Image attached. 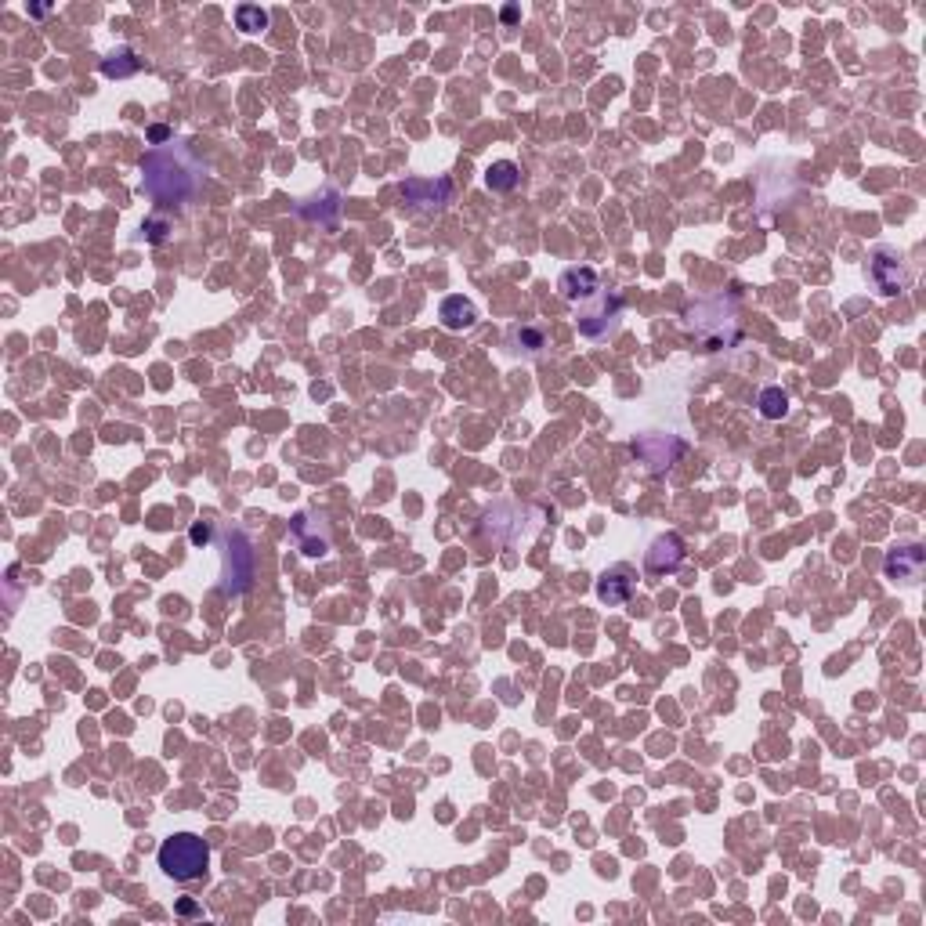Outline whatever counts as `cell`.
Instances as JSON below:
<instances>
[{"label": "cell", "mask_w": 926, "mask_h": 926, "mask_svg": "<svg viewBox=\"0 0 926 926\" xmlns=\"http://www.w3.org/2000/svg\"><path fill=\"white\" fill-rule=\"evenodd\" d=\"M558 290L579 315V330L586 337H605L619 326V315H623V297L615 290H608L601 283V275L594 268H568L558 279Z\"/></svg>", "instance_id": "2"}, {"label": "cell", "mask_w": 926, "mask_h": 926, "mask_svg": "<svg viewBox=\"0 0 926 926\" xmlns=\"http://www.w3.org/2000/svg\"><path fill=\"white\" fill-rule=\"evenodd\" d=\"M149 142L160 145V142H174V134L167 131V127H149Z\"/></svg>", "instance_id": "19"}, {"label": "cell", "mask_w": 926, "mask_h": 926, "mask_svg": "<svg viewBox=\"0 0 926 926\" xmlns=\"http://www.w3.org/2000/svg\"><path fill=\"white\" fill-rule=\"evenodd\" d=\"M142 232H145V239H152V243H160V239H167L171 225H167V221H145Z\"/></svg>", "instance_id": "17"}, {"label": "cell", "mask_w": 926, "mask_h": 926, "mask_svg": "<svg viewBox=\"0 0 926 926\" xmlns=\"http://www.w3.org/2000/svg\"><path fill=\"white\" fill-rule=\"evenodd\" d=\"M398 196H402V203L413 210H438L449 203V196H453V181L449 178H409L398 185Z\"/></svg>", "instance_id": "5"}, {"label": "cell", "mask_w": 926, "mask_h": 926, "mask_svg": "<svg viewBox=\"0 0 926 926\" xmlns=\"http://www.w3.org/2000/svg\"><path fill=\"white\" fill-rule=\"evenodd\" d=\"M514 341L525 344V351H532V355H536L539 348H547V333L536 330V326H518V330H514Z\"/></svg>", "instance_id": "16"}, {"label": "cell", "mask_w": 926, "mask_h": 926, "mask_svg": "<svg viewBox=\"0 0 926 926\" xmlns=\"http://www.w3.org/2000/svg\"><path fill=\"white\" fill-rule=\"evenodd\" d=\"M290 536L304 558H326L330 554V532H326L322 518H315V514H297L290 521Z\"/></svg>", "instance_id": "6"}, {"label": "cell", "mask_w": 926, "mask_h": 926, "mask_svg": "<svg viewBox=\"0 0 926 926\" xmlns=\"http://www.w3.org/2000/svg\"><path fill=\"white\" fill-rule=\"evenodd\" d=\"M923 565H926L923 547H919V543H901V547H894L887 554L883 572H887V579H894V583H916V579L923 576Z\"/></svg>", "instance_id": "8"}, {"label": "cell", "mask_w": 926, "mask_h": 926, "mask_svg": "<svg viewBox=\"0 0 926 926\" xmlns=\"http://www.w3.org/2000/svg\"><path fill=\"white\" fill-rule=\"evenodd\" d=\"M681 561H684V543H681V536H673V532L655 539L652 547H648V554H644V568H648L652 576H666V572H673Z\"/></svg>", "instance_id": "10"}, {"label": "cell", "mask_w": 926, "mask_h": 926, "mask_svg": "<svg viewBox=\"0 0 926 926\" xmlns=\"http://www.w3.org/2000/svg\"><path fill=\"white\" fill-rule=\"evenodd\" d=\"M236 26L243 29V33H261V29H268V11L257 8V4H239Z\"/></svg>", "instance_id": "15"}, {"label": "cell", "mask_w": 926, "mask_h": 926, "mask_svg": "<svg viewBox=\"0 0 926 926\" xmlns=\"http://www.w3.org/2000/svg\"><path fill=\"white\" fill-rule=\"evenodd\" d=\"M634 590H637V572L630 565H615L597 579V597L605 605H626L634 597Z\"/></svg>", "instance_id": "9"}, {"label": "cell", "mask_w": 926, "mask_h": 926, "mask_svg": "<svg viewBox=\"0 0 926 926\" xmlns=\"http://www.w3.org/2000/svg\"><path fill=\"white\" fill-rule=\"evenodd\" d=\"M518 181H521V171H518V163H511V160L492 163L489 171H485V185H489L492 192H514L518 189Z\"/></svg>", "instance_id": "13"}, {"label": "cell", "mask_w": 926, "mask_h": 926, "mask_svg": "<svg viewBox=\"0 0 926 926\" xmlns=\"http://www.w3.org/2000/svg\"><path fill=\"white\" fill-rule=\"evenodd\" d=\"M756 406H760V416H764V420H782V416L789 413V395H785L782 388H764Z\"/></svg>", "instance_id": "14"}, {"label": "cell", "mask_w": 926, "mask_h": 926, "mask_svg": "<svg viewBox=\"0 0 926 926\" xmlns=\"http://www.w3.org/2000/svg\"><path fill=\"white\" fill-rule=\"evenodd\" d=\"M438 315H442L445 330H471L474 319H478V312H474V304L467 297H445Z\"/></svg>", "instance_id": "11"}, {"label": "cell", "mask_w": 926, "mask_h": 926, "mask_svg": "<svg viewBox=\"0 0 926 926\" xmlns=\"http://www.w3.org/2000/svg\"><path fill=\"white\" fill-rule=\"evenodd\" d=\"M160 869L163 876L178 883H196L210 869V847L196 832H174L160 843Z\"/></svg>", "instance_id": "3"}, {"label": "cell", "mask_w": 926, "mask_h": 926, "mask_svg": "<svg viewBox=\"0 0 926 926\" xmlns=\"http://www.w3.org/2000/svg\"><path fill=\"white\" fill-rule=\"evenodd\" d=\"M142 189L156 203H192L203 192V163L178 138L156 145L142 160Z\"/></svg>", "instance_id": "1"}, {"label": "cell", "mask_w": 926, "mask_h": 926, "mask_svg": "<svg viewBox=\"0 0 926 926\" xmlns=\"http://www.w3.org/2000/svg\"><path fill=\"white\" fill-rule=\"evenodd\" d=\"M138 69H142V58L134 55L131 48H116L102 58V76H109V80H127Z\"/></svg>", "instance_id": "12"}, {"label": "cell", "mask_w": 926, "mask_h": 926, "mask_svg": "<svg viewBox=\"0 0 926 926\" xmlns=\"http://www.w3.org/2000/svg\"><path fill=\"white\" fill-rule=\"evenodd\" d=\"M189 539L196 543V547H207V543H210V525H203V521H199V525H192Z\"/></svg>", "instance_id": "18"}, {"label": "cell", "mask_w": 926, "mask_h": 926, "mask_svg": "<svg viewBox=\"0 0 926 926\" xmlns=\"http://www.w3.org/2000/svg\"><path fill=\"white\" fill-rule=\"evenodd\" d=\"M221 579L225 594H243L254 579V543L246 539V532L228 529L221 539Z\"/></svg>", "instance_id": "4"}, {"label": "cell", "mask_w": 926, "mask_h": 926, "mask_svg": "<svg viewBox=\"0 0 926 926\" xmlns=\"http://www.w3.org/2000/svg\"><path fill=\"white\" fill-rule=\"evenodd\" d=\"M872 279H876L879 293L883 297H898L901 290L908 286V275H905V265H901V257L894 254V250H887V246H879L876 254H872Z\"/></svg>", "instance_id": "7"}]
</instances>
